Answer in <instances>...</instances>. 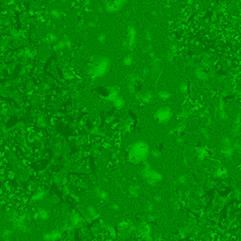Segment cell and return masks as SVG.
<instances>
[{"instance_id":"obj_1","label":"cell","mask_w":241,"mask_h":241,"mask_svg":"<svg viewBox=\"0 0 241 241\" xmlns=\"http://www.w3.org/2000/svg\"><path fill=\"white\" fill-rule=\"evenodd\" d=\"M132 156L136 161H141L145 159L147 156V151L144 147L142 146H137L132 150Z\"/></svg>"}]
</instances>
